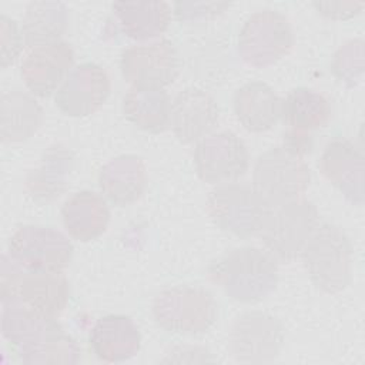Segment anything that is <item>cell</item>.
Listing matches in <instances>:
<instances>
[{"instance_id": "6da1fadb", "label": "cell", "mask_w": 365, "mask_h": 365, "mask_svg": "<svg viewBox=\"0 0 365 365\" xmlns=\"http://www.w3.org/2000/svg\"><path fill=\"white\" fill-rule=\"evenodd\" d=\"M1 332L27 365H73L80 361L76 339L57 318L37 314L19 301L3 304Z\"/></svg>"}, {"instance_id": "7a4b0ae2", "label": "cell", "mask_w": 365, "mask_h": 365, "mask_svg": "<svg viewBox=\"0 0 365 365\" xmlns=\"http://www.w3.org/2000/svg\"><path fill=\"white\" fill-rule=\"evenodd\" d=\"M208 277L232 299L257 302L268 297L278 282V262L254 247L235 248L208 267Z\"/></svg>"}, {"instance_id": "3957f363", "label": "cell", "mask_w": 365, "mask_h": 365, "mask_svg": "<svg viewBox=\"0 0 365 365\" xmlns=\"http://www.w3.org/2000/svg\"><path fill=\"white\" fill-rule=\"evenodd\" d=\"M0 297L1 304L19 301L37 314L57 318L68 304L70 285L63 272L27 271L3 255Z\"/></svg>"}, {"instance_id": "277c9868", "label": "cell", "mask_w": 365, "mask_h": 365, "mask_svg": "<svg viewBox=\"0 0 365 365\" xmlns=\"http://www.w3.org/2000/svg\"><path fill=\"white\" fill-rule=\"evenodd\" d=\"M301 258L311 281L324 292L345 289L352 278V245L336 225L324 222L308 240Z\"/></svg>"}, {"instance_id": "5b68a950", "label": "cell", "mask_w": 365, "mask_h": 365, "mask_svg": "<svg viewBox=\"0 0 365 365\" xmlns=\"http://www.w3.org/2000/svg\"><path fill=\"white\" fill-rule=\"evenodd\" d=\"M318 225L317 207L311 201L298 198L269 208L258 234L277 261L291 262L301 257Z\"/></svg>"}, {"instance_id": "8992f818", "label": "cell", "mask_w": 365, "mask_h": 365, "mask_svg": "<svg viewBox=\"0 0 365 365\" xmlns=\"http://www.w3.org/2000/svg\"><path fill=\"white\" fill-rule=\"evenodd\" d=\"M155 322L180 335H198L217 319L218 304L212 294L200 287L178 285L161 291L153 302Z\"/></svg>"}, {"instance_id": "52a82bcc", "label": "cell", "mask_w": 365, "mask_h": 365, "mask_svg": "<svg viewBox=\"0 0 365 365\" xmlns=\"http://www.w3.org/2000/svg\"><path fill=\"white\" fill-rule=\"evenodd\" d=\"M309 184V168L302 155L285 145L261 154L252 171V188L269 208L298 200Z\"/></svg>"}, {"instance_id": "ba28073f", "label": "cell", "mask_w": 365, "mask_h": 365, "mask_svg": "<svg viewBox=\"0 0 365 365\" xmlns=\"http://www.w3.org/2000/svg\"><path fill=\"white\" fill-rule=\"evenodd\" d=\"M207 210L222 231L248 238L259 232L269 207L252 187L227 182L210 191Z\"/></svg>"}, {"instance_id": "9c48e42d", "label": "cell", "mask_w": 365, "mask_h": 365, "mask_svg": "<svg viewBox=\"0 0 365 365\" xmlns=\"http://www.w3.org/2000/svg\"><path fill=\"white\" fill-rule=\"evenodd\" d=\"M294 46L288 19L275 10L251 14L238 34L240 57L250 66L268 67L285 57Z\"/></svg>"}, {"instance_id": "30bf717a", "label": "cell", "mask_w": 365, "mask_h": 365, "mask_svg": "<svg viewBox=\"0 0 365 365\" xmlns=\"http://www.w3.org/2000/svg\"><path fill=\"white\" fill-rule=\"evenodd\" d=\"M9 255L27 271L63 272L71 261L73 245L58 230L23 225L9 241Z\"/></svg>"}, {"instance_id": "8fae6325", "label": "cell", "mask_w": 365, "mask_h": 365, "mask_svg": "<svg viewBox=\"0 0 365 365\" xmlns=\"http://www.w3.org/2000/svg\"><path fill=\"white\" fill-rule=\"evenodd\" d=\"M120 68L131 87L164 88L178 76V51L165 38L135 44L121 53Z\"/></svg>"}, {"instance_id": "7c38bea8", "label": "cell", "mask_w": 365, "mask_h": 365, "mask_svg": "<svg viewBox=\"0 0 365 365\" xmlns=\"http://www.w3.org/2000/svg\"><path fill=\"white\" fill-rule=\"evenodd\" d=\"M284 345V327L278 318L261 311L240 315L230 332V351L238 362L259 364L275 359Z\"/></svg>"}, {"instance_id": "4fadbf2b", "label": "cell", "mask_w": 365, "mask_h": 365, "mask_svg": "<svg viewBox=\"0 0 365 365\" xmlns=\"http://www.w3.org/2000/svg\"><path fill=\"white\" fill-rule=\"evenodd\" d=\"M194 164L198 177L204 182H230L247 173L250 153L235 133L224 130L208 134L197 143Z\"/></svg>"}, {"instance_id": "5bb4252c", "label": "cell", "mask_w": 365, "mask_h": 365, "mask_svg": "<svg viewBox=\"0 0 365 365\" xmlns=\"http://www.w3.org/2000/svg\"><path fill=\"white\" fill-rule=\"evenodd\" d=\"M111 80L107 71L96 63H83L71 68L56 91V106L70 117L94 114L108 98Z\"/></svg>"}, {"instance_id": "9a60e30c", "label": "cell", "mask_w": 365, "mask_h": 365, "mask_svg": "<svg viewBox=\"0 0 365 365\" xmlns=\"http://www.w3.org/2000/svg\"><path fill=\"white\" fill-rule=\"evenodd\" d=\"M318 165L322 175L336 187L349 202L355 205L364 204L365 158L362 151L352 141L344 137H335L328 141Z\"/></svg>"}, {"instance_id": "2e32d148", "label": "cell", "mask_w": 365, "mask_h": 365, "mask_svg": "<svg viewBox=\"0 0 365 365\" xmlns=\"http://www.w3.org/2000/svg\"><path fill=\"white\" fill-rule=\"evenodd\" d=\"M73 47L66 41H54L30 50L21 63V78L37 97L51 96L71 71Z\"/></svg>"}, {"instance_id": "e0dca14e", "label": "cell", "mask_w": 365, "mask_h": 365, "mask_svg": "<svg viewBox=\"0 0 365 365\" xmlns=\"http://www.w3.org/2000/svg\"><path fill=\"white\" fill-rule=\"evenodd\" d=\"M220 108L214 97L200 88H185L171 101L170 127L182 144L198 143L218 124Z\"/></svg>"}, {"instance_id": "ac0fdd59", "label": "cell", "mask_w": 365, "mask_h": 365, "mask_svg": "<svg viewBox=\"0 0 365 365\" xmlns=\"http://www.w3.org/2000/svg\"><path fill=\"white\" fill-rule=\"evenodd\" d=\"M93 354L103 362L117 364L133 358L141 345V335L135 322L120 314L101 317L90 331Z\"/></svg>"}, {"instance_id": "d6986e66", "label": "cell", "mask_w": 365, "mask_h": 365, "mask_svg": "<svg viewBox=\"0 0 365 365\" xmlns=\"http://www.w3.org/2000/svg\"><path fill=\"white\" fill-rule=\"evenodd\" d=\"M232 107L240 124L251 133L268 131L282 117V100L262 81L241 86L234 94Z\"/></svg>"}, {"instance_id": "ffe728a7", "label": "cell", "mask_w": 365, "mask_h": 365, "mask_svg": "<svg viewBox=\"0 0 365 365\" xmlns=\"http://www.w3.org/2000/svg\"><path fill=\"white\" fill-rule=\"evenodd\" d=\"M147 180L145 164L134 154H124L110 160L98 174L101 192L120 207L140 200L145 191Z\"/></svg>"}, {"instance_id": "44dd1931", "label": "cell", "mask_w": 365, "mask_h": 365, "mask_svg": "<svg viewBox=\"0 0 365 365\" xmlns=\"http://www.w3.org/2000/svg\"><path fill=\"white\" fill-rule=\"evenodd\" d=\"M61 220L71 238L88 242L98 238L107 230L110 208L100 194L83 190L74 192L64 201Z\"/></svg>"}, {"instance_id": "7402d4cb", "label": "cell", "mask_w": 365, "mask_h": 365, "mask_svg": "<svg viewBox=\"0 0 365 365\" xmlns=\"http://www.w3.org/2000/svg\"><path fill=\"white\" fill-rule=\"evenodd\" d=\"M74 167L73 153L61 144L50 145L41 155L40 165L26 177V190L36 201L57 200L67 188Z\"/></svg>"}, {"instance_id": "603a6c76", "label": "cell", "mask_w": 365, "mask_h": 365, "mask_svg": "<svg viewBox=\"0 0 365 365\" xmlns=\"http://www.w3.org/2000/svg\"><path fill=\"white\" fill-rule=\"evenodd\" d=\"M43 123V108L26 91L9 90L0 98V135L3 143H20L33 137Z\"/></svg>"}, {"instance_id": "cb8c5ba5", "label": "cell", "mask_w": 365, "mask_h": 365, "mask_svg": "<svg viewBox=\"0 0 365 365\" xmlns=\"http://www.w3.org/2000/svg\"><path fill=\"white\" fill-rule=\"evenodd\" d=\"M111 9L124 34L134 40L158 37L171 23V7L167 1H115Z\"/></svg>"}, {"instance_id": "d4e9b609", "label": "cell", "mask_w": 365, "mask_h": 365, "mask_svg": "<svg viewBox=\"0 0 365 365\" xmlns=\"http://www.w3.org/2000/svg\"><path fill=\"white\" fill-rule=\"evenodd\" d=\"M123 113L138 128L163 133L170 127L171 98L164 88L130 87L123 97Z\"/></svg>"}, {"instance_id": "484cf974", "label": "cell", "mask_w": 365, "mask_h": 365, "mask_svg": "<svg viewBox=\"0 0 365 365\" xmlns=\"http://www.w3.org/2000/svg\"><path fill=\"white\" fill-rule=\"evenodd\" d=\"M68 26V10L61 1H31L26 7L21 36L24 46L34 48L58 41Z\"/></svg>"}, {"instance_id": "4316f807", "label": "cell", "mask_w": 365, "mask_h": 365, "mask_svg": "<svg viewBox=\"0 0 365 365\" xmlns=\"http://www.w3.org/2000/svg\"><path fill=\"white\" fill-rule=\"evenodd\" d=\"M289 130L309 133L324 127L331 118V104L321 93L298 87L282 100V117Z\"/></svg>"}, {"instance_id": "83f0119b", "label": "cell", "mask_w": 365, "mask_h": 365, "mask_svg": "<svg viewBox=\"0 0 365 365\" xmlns=\"http://www.w3.org/2000/svg\"><path fill=\"white\" fill-rule=\"evenodd\" d=\"M364 57V41L361 38L351 40L335 51L331 61V70L341 83L354 87L362 78Z\"/></svg>"}, {"instance_id": "f1b7e54d", "label": "cell", "mask_w": 365, "mask_h": 365, "mask_svg": "<svg viewBox=\"0 0 365 365\" xmlns=\"http://www.w3.org/2000/svg\"><path fill=\"white\" fill-rule=\"evenodd\" d=\"M23 36L21 30H19L17 23L6 14L0 16V64L1 68L13 64L20 56L23 47Z\"/></svg>"}, {"instance_id": "f546056e", "label": "cell", "mask_w": 365, "mask_h": 365, "mask_svg": "<svg viewBox=\"0 0 365 365\" xmlns=\"http://www.w3.org/2000/svg\"><path fill=\"white\" fill-rule=\"evenodd\" d=\"M230 7V3H192V1H178L174 4V13L180 21L195 23L201 20H210Z\"/></svg>"}, {"instance_id": "4dcf8cb0", "label": "cell", "mask_w": 365, "mask_h": 365, "mask_svg": "<svg viewBox=\"0 0 365 365\" xmlns=\"http://www.w3.org/2000/svg\"><path fill=\"white\" fill-rule=\"evenodd\" d=\"M312 6L327 19L348 20L361 13L365 3L356 1H314Z\"/></svg>"}, {"instance_id": "1f68e13d", "label": "cell", "mask_w": 365, "mask_h": 365, "mask_svg": "<svg viewBox=\"0 0 365 365\" xmlns=\"http://www.w3.org/2000/svg\"><path fill=\"white\" fill-rule=\"evenodd\" d=\"M284 137V145L302 157L308 154L312 148V138L309 137L308 133L288 130Z\"/></svg>"}]
</instances>
